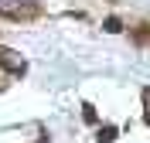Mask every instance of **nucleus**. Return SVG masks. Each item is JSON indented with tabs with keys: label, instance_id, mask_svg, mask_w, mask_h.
<instances>
[{
	"label": "nucleus",
	"instance_id": "obj_4",
	"mask_svg": "<svg viewBox=\"0 0 150 143\" xmlns=\"http://www.w3.org/2000/svg\"><path fill=\"white\" fill-rule=\"evenodd\" d=\"M140 99H143V123L150 126V89H143V92H140Z\"/></svg>",
	"mask_w": 150,
	"mask_h": 143
},
{
	"label": "nucleus",
	"instance_id": "obj_1",
	"mask_svg": "<svg viewBox=\"0 0 150 143\" xmlns=\"http://www.w3.org/2000/svg\"><path fill=\"white\" fill-rule=\"evenodd\" d=\"M41 14V0H0V17L7 20H34Z\"/></svg>",
	"mask_w": 150,
	"mask_h": 143
},
{
	"label": "nucleus",
	"instance_id": "obj_3",
	"mask_svg": "<svg viewBox=\"0 0 150 143\" xmlns=\"http://www.w3.org/2000/svg\"><path fill=\"white\" fill-rule=\"evenodd\" d=\"M116 140V126H103L99 130V143H112Z\"/></svg>",
	"mask_w": 150,
	"mask_h": 143
},
{
	"label": "nucleus",
	"instance_id": "obj_2",
	"mask_svg": "<svg viewBox=\"0 0 150 143\" xmlns=\"http://www.w3.org/2000/svg\"><path fill=\"white\" fill-rule=\"evenodd\" d=\"M24 68H28V61H24L17 51L0 48V92L7 89V78H10V75H24Z\"/></svg>",
	"mask_w": 150,
	"mask_h": 143
},
{
	"label": "nucleus",
	"instance_id": "obj_5",
	"mask_svg": "<svg viewBox=\"0 0 150 143\" xmlns=\"http://www.w3.org/2000/svg\"><path fill=\"white\" fill-rule=\"evenodd\" d=\"M41 143H48V140H41Z\"/></svg>",
	"mask_w": 150,
	"mask_h": 143
}]
</instances>
